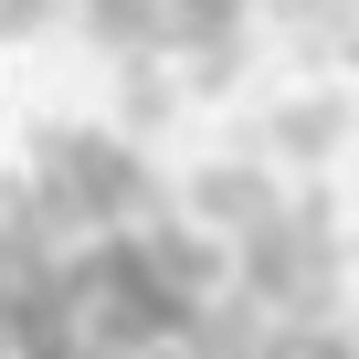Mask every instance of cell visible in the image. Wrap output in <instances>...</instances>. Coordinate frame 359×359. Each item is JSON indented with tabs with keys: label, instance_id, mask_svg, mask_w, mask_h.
Masks as SVG:
<instances>
[{
	"label": "cell",
	"instance_id": "6da1fadb",
	"mask_svg": "<svg viewBox=\"0 0 359 359\" xmlns=\"http://www.w3.org/2000/svg\"><path fill=\"white\" fill-rule=\"evenodd\" d=\"M32 169L53 180V201L74 212V233H116V222H148V212H169V191H158V169L137 158V137L127 127H43L32 137Z\"/></svg>",
	"mask_w": 359,
	"mask_h": 359
},
{
	"label": "cell",
	"instance_id": "7a4b0ae2",
	"mask_svg": "<svg viewBox=\"0 0 359 359\" xmlns=\"http://www.w3.org/2000/svg\"><path fill=\"white\" fill-rule=\"evenodd\" d=\"M233 285H254L275 317H338V233H306L296 212H275L264 233L233 243Z\"/></svg>",
	"mask_w": 359,
	"mask_h": 359
},
{
	"label": "cell",
	"instance_id": "3957f363",
	"mask_svg": "<svg viewBox=\"0 0 359 359\" xmlns=\"http://www.w3.org/2000/svg\"><path fill=\"white\" fill-rule=\"evenodd\" d=\"M191 212L212 222V233H264L275 212H285V191H275V180L254 169V158H212V169H191Z\"/></svg>",
	"mask_w": 359,
	"mask_h": 359
},
{
	"label": "cell",
	"instance_id": "277c9868",
	"mask_svg": "<svg viewBox=\"0 0 359 359\" xmlns=\"http://www.w3.org/2000/svg\"><path fill=\"white\" fill-rule=\"evenodd\" d=\"M348 127H359V116H348V95H296V106L275 116V158H296V169H327Z\"/></svg>",
	"mask_w": 359,
	"mask_h": 359
},
{
	"label": "cell",
	"instance_id": "5b68a950",
	"mask_svg": "<svg viewBox=\"0 0 359 359\" xmlns=\"http://www.w3.org/2000/svg\"><path fill=\"white\" fill-rule=\"evenodd\" d=\"M169 106H180L169 64H158V53H127V85H116V127H127V137H148V127H169Z\"/></svg>",
	"mask_w": 359,
	"mask_h": 359
},
{
	"label": "cell",
	"instance_id": "8992f818",
	"mask_svg": "<svg viewBox=\"0 0 359 359\" xmlns=\"http://www.w3.org/2000/svg\"><path fill=\"white\" fill-rule=\"evenodd\" d=\"M233 74H243V32H222V43H201V53H191V85H201V95H222Z\"/></svg>",
	"mask_w": 359,
	"mask_h": 359
},
{
	"label": "cell",
	"instance_id": "52a82bcc",
	"mask_svg": "<svg viewBox=\"0 0 359 359\" xmlns=\"http://www.w3.org/2000/svg\"><path fill=\"white\" fill-rule=\"evenodd\" d=\"M53 11H64V0H0V43H22V32H43Z\"/></svg>",
	"mask_w": 359,
	"mask_h": 359
},
{
	"label": "cell",
	"instance_id": "ba28073f",
	"mask_svg": "<svg viewBox=\"0 0 359 359\" xmlns=\"http://www.w3.org/2000/svg\"><path fill=\"white\" fill-rule=\"evenodd\" d=\"M254 359H306V317H275V327L254 338Z\"/></svg>",
	"mask_w": 359,
	"mask_h": 359
},
{
	"label": "cell",
	"instance_id": "9c48e42d",
	"mask_svg": "<svg viewBox=\"0 0 359 359\" xmlns=\"http://www.w3.org/2000/svg\"><path fill=\"white\" fill-rule=\"evenodd\" d=\"M306 359H359V327H338V317H317V327H306Z\"/></svg>",
	"mask_w": 359,
	"mask_h": 359
},
{
	"label": "cell",
	"instance_id": "30bf717a",
	"mask_svg": "<svg viewBox=\"0 0 359 359\" xmlns=\"http://www.w3.org/2000/svg\"><path fill=\"white\" fill-rule=\"evenodd\" d=\"M32 264H43V254H32V243H22V233H11V222H0V296H11V285H22V275H32Z\"/></svg>",
	"mask_w": 359,
	"mask_h": 359
},
{
	"label": "cell",
	"instance_id": "8fae6325",
	"mask_svg": "<svg viewBox=\"0 0 359 359\" xmlns=\"http://www.w3.org/2000/svg\"><path fill=\"white\" fill-rule=\"evenodd\" d=\"M127 359H201L191 338H148V348H127Z\"/></svg>",
	"mask_w": 359,
	"mask_h": 359
},
{
	"label": "cell",
	"instance_id": "7c38bea8",
	"mask_svg": "<svg viewBox=\"0 0 359 359\" xmlns=\"http://www.w3.org/2000/svg\"><path fill=\"white\" fill-rule=\"evenodd\" d=\"M0 359H22V327H11V306H0Z\"/></svg>",
	"mask_w": 359,
	"mask_h": 359
}]
</instances>
